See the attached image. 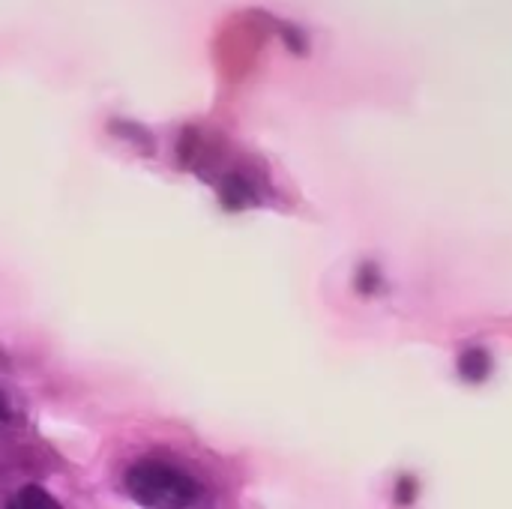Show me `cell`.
Returning <instances> with one entry per match:
<instances>
[{
	"instance_id": "1",
	"label": "cell",
	"mask_w": 512,
	"mask_h": 509,
	"mask_svg": "<svg viewBox=\"0 0 512 509\" xmlns=\"http://www.w3.org/2000/svg\"><path fill=\"white\" fill-rule=\"evenodd\" d=\"M126 489L147 509H186L201 498V486L189 474L159 462H138L126 474Z\"/></svg>"
},
{
	"instance_id": "2",
	"label": "cell",
	"mask_w": 512,
	"mask_h": 509,
	"mask_svg": "<svg viewBox=\"0 0 512 509\" xmlns=\"http://www.w3.org/2000/svg\"><path fill=\"white\" fill-rule=\"evenodd\" d=\"M459 372H462V378H468L471 384H480V381H486L489 372H492V357H489L483 348H471V351L462 354Z\"/></svg>"
},
{
	"instance_id": "3",
	"label": "cell",
	"mask_w": 512,
	"mask_h": 509,
	"mask_svg": "<svg viewBox=\"0 0 512 509\" xmlns=\"http://www.w3.org/2000/svg\"><path fill=\"white\" fill-rule=\"evenodd\" d=\"M9 509H63L45 489H39V486H24L15 498H12V504Z\"/></svg>"
},
{
	"instance_id": "4",
	"label": "cell",
	"mask_w": 512,
	"mask_h": 509,
	"mask_svg": "<svg viewBox=\"0 0 512 509\" xmlns=\"http://www.w3.org/2000/svg\"><path fill=\"white\" fill-rule=\"evenodd\" d=\"M222 201H225V207L240 210V207H246V204L252 201V189H249L243 180L231 177V180L225 183V189H222Z\"/></svg>"
},
{
	"instance_id": "5",
	"label": "cell",
	"mask_w": 512,
	"mask_h": 509,
	"mask_svg": "<svg viewBox=\"0 0 512 509\" xmlns=\"http://www.w3.org/2000/svg\"><path fill=\"white\" fill-rule=\"evenodd\" d=\"M414 489H417V486H414V480H402V483H399V501H402V504H411Z\"/></svg>"
},
{
	"instance_id": "6",
	"label": "cell",
	"mask_w": 512,
	"mask_h": 509,
	"mask_svg": "<svg viewBox=\"0 0 512 509\" xmlns=\"http://www.w3.org/2000/svg\"><path fill=\"white\" fill-rule=\"evenodd\" d=\"M0 420H12V408H9V402H6L3 393H0Z\"/></svg>"
}]
</instances>
